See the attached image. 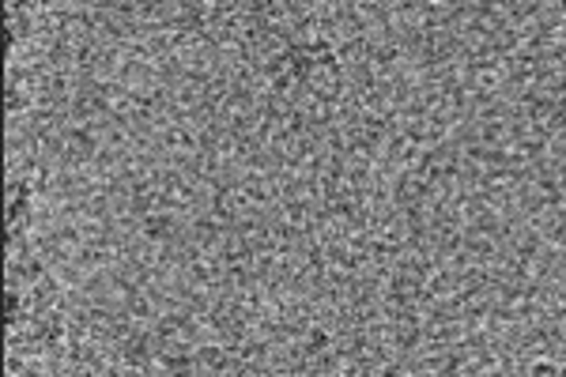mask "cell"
<instances>
[{
	"label": "cell",
	"instance_id": "6da1fadb",
	"mask_svg": "<svg viewBox=\"0 0 566 377\" xmlns=\"http://www.w3.org/2000/svg\"><path fill=\"white\" fill-rule=\"evenodd\" d=\"M541 374H544V370H536L533 377H541ZM547 377H563V374H559V370H547Z\"/></svg>",
	"mask_w": 566,
	"mask_h": 377
}]
</instances>
